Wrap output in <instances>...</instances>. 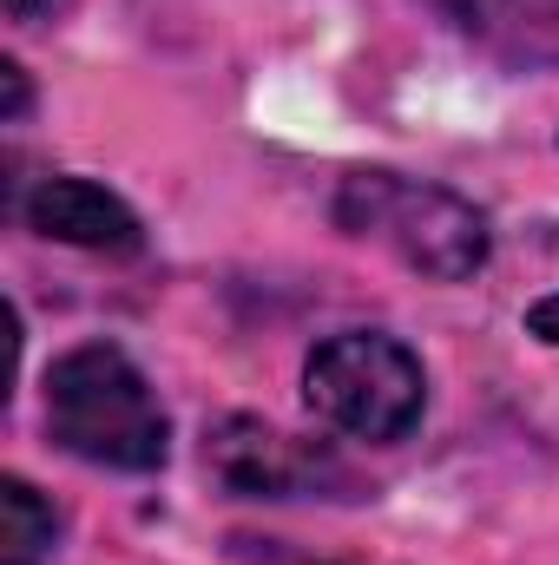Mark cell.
Here are the masks:
<instances>
[{
    "mask_svg": "<svg viewBox=\"0 0 559 565\" xmlns=\"http://www.w3.org/2000/svg\"><path fill=\"white\" fill-rule=\"evenodd\" d=\"M0 7H7V13H13V20H33V13H40V7H46V0H0Z\"/></svg>",
    "mask_w": 559,
    "mask_h": 565,
    "instance_id": "10",
    "label": "cell"
},
{
    "mask_svg": "<svg viewBox=\"0 0 559 565\" xmlns=\"http://www.w3.org/2000/svg\"><path fill=\"white\" fill-rule=\"evenodd\" d=\"M303 402L316 408V422H329L349 440L389 447L409 440L428 408V375L421 355L402 335L382 329H342L329 342L309 349L303 362Z\"/></svg>",
    "mask_w": 559,
    "mask_h": 565,
    "instance_id": "3",
    "label": "cell"
},
{
    "mask_svg": "<svg viewBox=\"0 0 559 565\" xmlns=\"http://www.w3.org/2000/svg\"><path fill=\"white\" fill-rule=\"evenodd\" d=\"M329 217H336V231H349L362 244H382L395 264H409L428 282H467L487 264V217L434 178L349 171L336 184Z\"/></svg>",
    "mask_w": 559,
    "mask_h": 565,
    "instance_id": "2",
    "label": "cell"
},
{
    "mask_svg": "<svg viewBox=\"0 0 559 565\" xmlns=\"http://www.w3.org/2000/svg\"><path fill=\"white\" fill-rule=\"evenodd\" d=\"M60 546V507L20 473L0 480V565H46Z\"/></svg>",
    "mask_w": 559,
    "mask_h": 565,
    "instance_id": "6",
    "label": "cell"
},
{
    "mask_svg": "<svg viewBox=\"0 0 559 565\" xmlns=\"http://www.w3.org/2000/svg\"><path fill=\"white\" fill-rule=\"evenodd\" d=\"M231 559H238V565H323V559L289 553L283 540H231Z\"/></svg>",
    "mask_w": 559,
    "mask_h": 565,
    "instance_id": "7",
    "label": "cell"
},
{
    "mask_svg": "<svg viewBox=\"0 0 559 565\" xmlns=\"http://www.w3.org/2000/svg\"><path fill=\"white\" fill-rule=\"evenodd\" d=\"M46 434L113 473H151L171 454L165 402L119 342H80L46 369Z\"/></svg>",
    "mask_w": 559,
    "mask_h": 565,
    "instance_id": "1",
    "label": "cell"
},
{
    "mask_svg": "<svg viewBox=\"0 0 559 565\" xmlns=\"http://www.w3.org/2000/svg\"><path fill=\"white\" fill-rule=\"evenodd\" d=\"M527 335H540V342H553V349H559V289H553V296H540V302L527 309Z\"/></svg>",
    "mask_w": 559,
    "mask_h": 565,
    "instance_id": "9",
    "label": "cell"
},
{
    "mask_svg": "<svg viewBox=\"0 0 559 565\" xmlns=\"http://www.w3.org/2000/svg\"><path fill=\"white\" fill-rule=\"evenodd\" d=\"M0 86H7V106H0V119H7V126H20V119H27V99H33V93H27V73H20V60H0Z\"/></svg>",
    "mask_w": 559,
    "mask_h": 565,
    "instance_id": "8",
    "label": "cell"
},
{
    "mask_svg": "<svg viewBox=\"0 0 559 565\" xmlns=\"http://www.w3.org/2000/svg\"><path fill=\"white\" fill-rule=\"evenodd\" d=\"M204 467L238 500H303V493H323V487H356L336 454H323L309 440H289V434H277L271 422H251V415H231V422L211 427Z\"/></svg>",
    "mask_w": 559,
    "mask_h": 565,
    "instance_id": "4",
    "label": "cell"
},
{
    "mask_svg": "<svg viewBox=\"0 0 559 565\" xmlns=\"http://www.w3.org/2000/svg\"><path fill=\"white\" fill-rule=\"evenodd\" d=\"M27 224H33L40 237H53V244L99 250V257H133L145 244L139 211H133L119 191H106V184H93V178H73V171L40 178V184L27 191Z\"/></svg>",
    "mask_w": 559,
    "mask_h": 565,
    "instance_id": "5",
    "label": "cell"
}]
</instances>
